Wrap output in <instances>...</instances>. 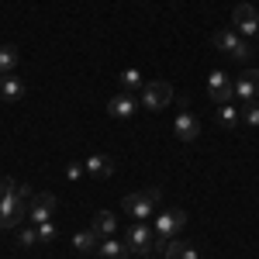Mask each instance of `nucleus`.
<instances>
[{"instance_id": "obj_18", "label": "nucleus", "mask_w": 259, "mask_h": 259, "mask_svg": "<svg viewBox=\"0 0 259 259\" xmlns=\"http://www.w3.org/2000/svg\"><path fill=\"white\" fill-rule=\"evenodd\" d=\"M162 252H166V259H200V252L190 245V242H177V239L169 242Z\"/></svg>"}, {"instance_id": "obj_8", "label": "nucleus", "mask_w": 259, "mask_h": 259, "mask_svg": "<svg viewBox=\"0 0 259 259\" xmlns=\"http://www.w3.org/2000/svg\"><path fill=\"white\" fill-rule=\"evenodd\" d=\"M207 97L214 100V104H232L235 100V83H232V76L225 69H214L207 76Z\"/></svg>"}, {"instance_id": "obj_11", "label": "nucleus", "mask_w": 259, "mask_h": 259, "mask_svg": "<svg viewBox=\"0 0 259 259\" xmlns=\"http://www.w3.org/2000/svg\"><path fill=\"white\" fill-rule=\"evenodd\" d=\"M139 107H142V104L132 97V94H124V90H121L118 97L107 100V114H111V118H121V121H128L135 111H139Z\"/></svg>"}, {"instance_id": "obj_15", "label": "nucleus", "mask_w": 259, "mask_h": 259, "mask_svg": "<svg viewBox=\"0 0 259 259\" xmlns=\"http://www.w3.org/2000/svg\"><path fill=\"white\" fill-rule=\"evenodd\" d=\"M97 259H128V245H124V242H118L114 235H111V239H100Z\"/></svg>"}, {"instance_id": "obj_16", "label": "nucleus", "mask_w": 259, "mask_h": 259, "mask_svg": "<svg viewBox=\"0 0 259 259\" xmlns=\"http://www.w3.org/2000/svg\"><path fill=\"white\" fill-rule=\"evenodd\" d=\"M83 169H87L90 177H97V180H107L114 173V162L107 159V156H90V159L83 162Z\"/></svg>"}, {"instance_id": "obj_3", "label": "nucleus", "mask_w": 259, "mask_h": 259, "mask_svg": "<svg viewBox=\"0 0 259 259\" xmlns=\"http://www.w3.org/2000/svg\"><path fill=\"white\" fill-rule=\"evenodd\" d=\"M187 225V211H180V207H173V211H162L159 218L152 221V232H156V245L152 249H166L169 242L177 239V232Z\"/></svg>"}, {"instance_id": "obj_23", "label": "nucleus", "mask_w": 259, "mask_h": 259, "mask_svg": "<svg viewBox=\"0 0 259 259\" xmlns=\"http://www.w3.org/2000/svg\"><path fill=\"white\" fill-rule=\"evenodd\" d=\"M242 124L259 128V100H256V104H245V111H242Z\"/></svg>"}, {"instance_id": "obj_20", "label": "nucleus", "mask_w": 259, "mask_h": 259, "mask_svg": "<svg viewBox=\"0 0 259 259\" xmlns=\"http://www.w3.org/2000/svg\"><path fill=\"white\" fill-rule=\"evenodd\" d=\"M118 80H121V90H124V94H132V90H142V87H145V76H142V69H135V66L124 69Z\"/></svg>"}, {"instance_id": "obj_24", "label": "nucleus", "mask_w": 259, "mask_h": 259, "mask_svg": "<svg viewBox=\"0 0 259 259\" xmlns=\"http://www.w3.org/2000/svg\"><path fill=\"white\" fill-rule=\"evenodd\" d=\"M38 228V242H52L56 239V225L52 221H41V225H35Z\"/></svg>"}, {"instance_id": "obj_6", "label": "nucleus", "mask_w": 259, "mask_h": 259, "mask_svg": "<svg viewBox=\"0 0 259 259\" xmlns=\"http://www.w3.org/2000/svg\"><path fill=\"white\" fill-rule=\"evenodd\" d=\"M232 28L242 38H259V11L252 4H235L232 7Z\"/></svg>"}, {"instance_id": "obj_9", "label": "nucleus", "mask_w": 259, "mask_h": 259, "mask_svg": "<svg viewBox=\"0 0 259 259\" xmlns=\"http://www.w3.org/2000/svg\"><path fill=\"white\" fill-rule=\"evenodd\" d=\"M235 100H239L242 107L259 100V69H245L239 80H235Z\"/></svg>"}, {"instance_id": "obj_22", "label": "nucleus", "mask_w": 259, "mask_h": 259, "mask_svg": "<svg viewBox=\"0 0 259 259\" xmlns=\"http://www.w3.org/2000/svg\"><path fill=\"white\" fill-rule=\"evenodd\" d=\"M18 245H21V249L38 245V228H21V232H18Z\"/></svg>"}, {"instance_id": "obj_12", "label": "nucleus", "mask_w": 259, "mask_h": 259, "mask_svg": "<svg viewBox=\"0 0 259 259\" xmlns=\"http://www.w3.org/2000/svg\"><path fill=\"white\" fill-rule=\"evenodd\" d=\"M173 132H177V139L180 142H194L200 135V121L197 114H190V111H180L177 121H173Z\"/></svg>"}, {"instance_id": "obj_21", "label": "nucleus", "mask_w": 259, "mask_h": 259, "mask_svg": "<svg viewBox=\"0 0 259 259\" xmlns=\"http://www.w3.org/2000/svg\"><path fill=\"white\" fill-rule=\"evenodd\" d=\"M18 66V49L14 45H0V76H11Z\"/></svg>"}, {"instance_id": "obj_26", "label": "nucleus", "mask_w": 259, "mask_h": 259, "mask_svg": "<svg viewBox=\"0 0 259 259\" xmlns=\"http://www.w3.org/2000/svg\"><path fill=\"white\" fill-rule=\"evenodd\" d=\"M83 173H87V169H83V166H76V162H73V166H66V177L73 180V183H76V180H80Z\"/></svg>"}, {"instance_id": "obj_1", "label": "nucleus", "mask_w": 259, "mask_h": 259, "mask_svg": "<svg viewBox=\"0 0 259 259\" xmlns=\"http://www.w3.org/2000/svg\"><path fill=\"white\" fill-rule=\"evenodd\" d=\"M162 200V190L159 187H145V190H139V194H128V197L121 200V211L124 214H132L135 221H145L152 211H156V204Z\"/></svg>"}, {"instance_id": "obj_4", "label": "nucleus", "mask_w": 259, "mask_h": 259, "mask_svg": "<svg viewBox=\"0 0 259 259\" xmlns=\"http://www.w3.org/2000/svg\"><path fill=\"white\" fill-rule=\"evenodd\" d=\"M28 218V197H21L18 187L0 200V232H11V228H21Z\"/></svg>"}, {"instance_id": "obj_14", "label": "nucleus", "mask_w": 259, "mask_h": 259, "mask_svg": "<svg viewBox=\"0 0 259 259\" xmlns=\"http://www.w3.org/2000/svg\"><path fill=\"white\" fill-rule=\"evenodd\" d=\"M94 232H97V239H111L114 232H118V218L111 214V211H97L94 214V225H90Z\"/></svg>"}, {"instance_id": "obj_5", "label": "nucleus", "mask_w": 259, "mask_h": 259, "mask_svg": "<svg viewBox=\"0 0 259 259\" xmlns=\"http://www.w3.org/2000/svg\"><path fill=\"white\" fill-rule=\"evenodd\" d=\"M124 245H128V252H135V256H149L152 245H156V232H152V225L135 221V225L124 232Z\"/></svg>"}, {"instance_id": "obj_10", "label": "nucleus", "mask_w": 259, "mask_h": 259, "mask_svg": "<svg viewBox=\"0 0 259 259\" xmlns=\"http://www.w3.org/2000/svg\"><path fill=\"white\" fill-rule=\"evenodd\" d=\"M56 204H59V200L52 197V194H35V197L28 200V218L35 221V225H41V221H52V214H56Z\"/></svg>"}, {"instance_id": "obj_13", "label": "nucleus", "mask_w": 259, "mask_h": 259, "mask_svg": "<svg viewBox=\"0 0 259 259\" xmlns=\"http://www.w3.org/2000/svg\"><path fill=\"white\" fill-rule=\"evenodd\" d=\"M24 97V83L11 73V76H0V100L4 104H18V100Z\"/></svg>"}, {"instance_id": "obj_25", "label": "nucleus", "mask_w": 259, "mask_h": 259, "mask_svg": "<svg viewBox=\"0 0 259 259\" xmlns=\"http://www.w3.org/2000/svg\"><path fill=\"white\" fill-rule=\"evenodd\" d=\"M14 187H18V180H11V177H0V200L7 197V194H11Z\"/></svg>"}, {"instance_id": "obj_7", "label": "nucleus", "mask_w": 259, "mask_h": 259, "mask_svg": "<svg viewBox=\"0 0 259 259\" xmlns=\"http://www.w3.org/2000/svg\"><path fill=\"white\" fill-rule=\"evenodd\" d=\"M173 100V87L166 80H152V83H145L142 87V107H149V111H162L166 104Z\"/></svg>"}, {"instance_id": "obj_19", "label": "nucleus", "mask_w": 259, "mask_h": 259, "mask_svg": "<svg viewBox=\"0 0 259 259\" xmlns=\"http://www.w3.org/2000/svg\"><path fill=\"white\" fill-rule=\"evenodd\" d=\"M73 245H76V252H94V249L100 245V239H97V232H94V228H83V232L73 235Z\"/></svg>"}, {"instance_id": "obj_2", "label": "nucleus", "mask_w": 259, "mask_h": 259, "mask_svg": "<svg viewBox=\"0 0 259 259\" xmlns=\"http://www.w3.org/2000/svg\"><path fill=\"white\" fill-rule=\"evenodd\" d=\"M214 49L225 52V56H232L235 62H249L252 59V45H249V38H242L235 28H221V31H214Z\"/></svg>"}, {"instance_id": "obj_17", "label": "nucleus", "mask_w": 259, "mask_h": 259, "mask_svg": "<svg viewBox=\"0 0 259 259\" xmlns=\"http://www.w3.org/2000/svg\"><path fill=\"white\" fill-rule=\"evenodd\" d=\"M214 121H218L221 128H228V132H232V128H239V124H242V114L235 111V104H218Z\"/></svg>"}, {"instance_id": "obj_27", "label": "nucleus", "mask_w": 259, "mask_h": 259, "mask_svg": "<svg viewBox=\"0 0 259 259\" xmlns=\"http://www.w3.org/2000/svg\"><path fill=\"white\" fill-rule=\"evenodd\" d=\"M139 259H152V256H139Z\"/></svg>"}]
</instances>
